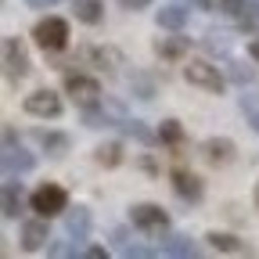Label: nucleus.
Returning <instances> with one entry per match:
<instances>
[{
	"mask_svg": "<svg viewBox=\"0 0 259 259\" xmlns=\"http://www.w3.org/2000/svg\"><path fill=\"white\" fill-rule=\"evenodd\" d=\"M47 241H51V231H47V216H36V220L22 223V248H25V252H40Z\"/></svg>",
	"mask_w": 259,
	"mask_h": 259,
	"instance_id": "9d476101",
	"label": "nucleus"
},
{
	"mask_svg": "<svg viewBox=\"0 0 259 259\" xmlns=\"http://www.w3.org/2000/svg\"><path fill=\"white\" fill-rule=\"evenodd\" d=\"M184 79L198 90H209V94H223V87H227V72H220L212 61H187Z\"/></svg>",
	"mask_w": 259,
	"mask_h": 259,
	"instance_id": "7ed1b4c3",
	"label": "nucleus"
},
{
	"mask_svg": "<svg viewBox=\"0 0 259 259\" xmlns=\"http://www.w3.org/2000/svg\"><path fill=\"white\" fill-rule=\"evenodd\" d=\"M83 255H90V259H105L108 252H105L101 245H90V248H83Z\"/></svg>",
	"mask_w": 259,
	"mask_h": 259,
	"instance_id": "c756f323",
	"label": "nucleus"
},
{
	"mask_svg": "<svg viewBox=\"0 0 259 259\" xmlns=\"http://www.w3.org/2000/svg\"><path fill=\"white\" fill-rule=\"evenodd\" d=\"M248 58H252V61H259V36L248 44Z\"/></svg>",
	"mask_w": 259,
	"mask_h": 259,
	"instance_id": "2f4dec72",
	"label": "nucleus"
},
{
	"mask_svg": "<svg viewBox=\"0 0 259 259\" xmlns=\"http://www.w3.org/2000/svg\"><path fill=\"white\" fill-rule=\"evenodd\" d=\"M169 184H173V191L180 194L184 202H202V194H205V187H202V180L194 177L191 169H184V166H177V169H169Z\"/></svg>",
	"mask_w": 259,
	"mask_h": 259,
	"instance_id": "1a4fd4ad",
	"label": "nucleus"
},
{
	"mask_svg": "<svg viewBox=\"0 0 259 259\" xmlns=\"http://www.w3.org/2000/svg\"><path fill=\"white\" fill-rule=\"evenodd\" d=\"M202 47L212 58H227V54H231V36H227V32H209V36L202 40Z\"/></svg>",
	"mask_w": 259,
	"mask_h": 259,
	"instance_id": "393cba45",
	"label": "nucleus"
},
{
	"mask_svg": "<svg viewBox=\"0 0 259 259\" xmlns=\"http://www.w3.org/2000/svg\"><path fill=\"white\" fill-rule=\"evenodd\" d=\"M32 40H36L40 51H47V54H61L65 47H69V22L58 18V15L40 18L36 25H32Z\"/></svg>",
	"mask_w": 259,
	"mask_h": 259,
	"instance_id": "f257e3e1",
	"label": "nucleus"
},
{
	"mask_svg": "<svg viewBox=\"0 0 259 259\" xmlns=\"http://www.w3.org/2000/svg\"><path fill=\"white\" fill-rule=\"evenodd\" d=\"M29 69H32V61H29L22 40L18 36H4V72H8V79L18 83V79L29 76Z\"/></svg>",
	"mask_w": 259,
	"mask_h": 259,
	"instance_id": "0eeeda50",
	"label": "nucleus"
},
{
	"mask_svg": "<svg viewBox=\"0 0 259 259\" xmlns=\"http://www.w3.org/2000/svg\"><path fill=\"white\" fill-rule=\"evenodd\" d=\"M227 79L238 87H252L255 83V69H248L245 61H227Z\"/></svg>",
	"mask_w": 259,
	"mask_h": 259,
	"instance_id": "5701e85b",
	"label": "nucleus"
},
{
	"mask_svg": "<svg viewBox=\"0 0 259 259\" xmlns=\"http://www.w3.org/2000/svg\"><path fill=\"white\" fill-rule=\"evenodd\" d=\"M72 15L83 25H97L105 18V0H72Z\"/></svg>",
	"mask_w": 259,
	"mask_h": 259,
	"instance_id": "2eb2a0df",
	"label": "nucleus"
},
{
	"mask_svg": "<svg viewBox=\"0 0 259 259\" xmlns=\"http://www.w3.org/2000/svg\"><path fill=\"white\" fill-rule=\"evenodd\" d=\"M76 61L87 65V69H101V72H115L122 69V54L108 44H83L76 51Z\"/></svg>",
	"mask_w": 259,
	"mask_h": 259,
	"instance_id": "20e7f679",
	"label": "nucleus"
},
{
	"mask_svg": "<svg viewBox=\"0 0 259 259\" xmlns=\"http://www.w3.org/2000/svg\"><path fill=\"white\" fill-rule=\"evenodd\" d=\"M22 108H25L29 115H36V119H58V115H61V97L44 87V90H32L25 101H22Z\"/></svg>",
	"mask_w": 259,
	"mask_h": 259,
	"instance_id": "6e6552de",
	"label": "nucleus"
},
{
	"mask_svg": "<svg viewBox=\"0 0 259 259\" xmlns=\"http://www.w3.org/2000/svg\"><path fill=\"white\" fill-rule=\"evenodd\" d=\"M238 105H241V115L248 119V126L259 134V90H248L241 87V97H238Z\"/></svg>",
	"mask_w": 259,
	"mask_h": 259,
	"instance_id": "aec40b11",
	"label": "nucleus"
},
{
	"mask_svg": "<svg viewBox=\"0 0 259 259\" xmlns=\"http://www.w3.org/2000/svg\"><path fill=\"white\" fill-rule=\"evenodd\" d=\"M202 155H205V162H212V166H227V162L234 158V141L231 137H209L202 144Z\"/></svg>",
	"mask_w": 259,
	"mask_h": 259,
	"instance_id": "ddd939ff",
	"label": "nucleus"
},
{
	"mask_svg": "<svg viewBox=\"0 0 259 259\" xmlns=\"http://www.w3.org/2000/svg\"><path fill=\"white\" fill-rule=\"evenodd\" d=\"M205 241H209L216 252H227V255H245V252H248V245H245L241 238H234V234H220V231H209V234H205Z\"/></svg>",
	"mask_w": 259,
	"mask_h": 259,
	"instance_id": "6ab92c4d",
	"label": "nucleus"
},
{
	"mask_svg": "<svg viewBox=\"0 0 259 259\" xmlns=\"http://www.w3.org/2000/svg\"><path fill=\"white\" fill-rule=\"evenodd\" d=\"M158 141L162 144H184V126L177 122V119H162V126H158Z\"/></svg>",
	"mask_w": 259,
	"mask_h": 259,
	"instance_id": "a878e982",
	"label": "nucleus"
},
{
	"mask_svg": "<svg viewBox=\"0 0 259 259\" xmlns=\"http://www.w3.org/2000/svg\"><path fill=\"white\" fill-rule=\"evenodd\" d=\"M40 144L51 158H61V155H69V137L65 134H40Z\"/></svg>",
	"mask_w": 259,
	"mask_h": 259,
	"instance_id": "b1692460",
	"label": "nucleus"
},
{
	"mask_svg": "<svg viewBox=\"0 0 259 259\" xmlns=\"http://www.w3.org/2000/svg\"><path fill=\"white\" fill-rule=\"evenodd\" d=\"M191 51V40L187 36H169V40H155V54L162 58V61H177V58H184Z\"/></svg>",
	"mask_w": 259,
	"mask_h": 259,
	"instance_id": "a211bd4d",
	"label": "nucleus"
},
{
	"mask_svg": "<svg viewBox=\"0 0 259 259\" xmlns=\"http://www.w3.org/2000/svg\"><path fill=\"white\" fill-rule=\"evenodd\" d=\"M25 4L32 8V11H47V8H54L58 0H25Z\"/></svg>",
	"mask_w": 259,
	"mask_h": 259,
	"instance_id": "c85d7f7f",
	"label": "nucleus"
},
{
	"mask_svg": "<svg viewBox=\"0 0 259 259\" xmlns=\"http://www.w3.org/2000/svg\"><path fill=\"white\" fill-rule=\"evenodd\" d=\"M22 205H25V194H22V184L15 180V173L4 180V216L8 220H15L18 212H22Z\"/></svg>",
	"mask_w": 259,
	"mask_h": 259,
	"instance_id": "f3484780",
	"label": "nucleus"
},
{
	"mask_svg": "<svg viewBox=\"0 0 259 259\" xmlns=\"http://www.w3.org/2000/svg\"><path fill=\"white\" fill-rule=\"evenodd\" d=\"M90 227H94V216H90V209H87V205L65 209V231H69V238L87 241V238H90Z\"/></svg>",
	"mask_w": 259,
	"mask_h": 259,
	"instance_id": "9b49d317",
	"label": "nucleus"
},
{
	"mask_svg": "<svg viewBox=\"0 0 259 259\" xmlns=\"http://www.w3.org/2000/svg\"><path fill=\"white\" fill-rule=\"evenodd\" d=\"M4 169L8 173H32L36 169V155H29L22 144H4Z\"/></svg>",
	"mask_w": 259,
	"mask_h": 259,
	"instance_id": "f8f14e48",
	"label": "nucleus"
},
{
	"mask_svg": "<svg viewBox=\"0 0 259 259\" xmlns=\"http://www.w3.org/2000/svg\"><path fill=\"white\" fill-rule=\"evenodd\" d=\"M29 205H32V212H36V216H61L65 209H69V191H65L61 184H40L36 191H32L29 194Z\"/></svg>",
	"mask_w": 259,
	"mask_h": 259,
	"instance_id": "f03ea898",
	"label": "nucleus"
},
{
	"mask_svg": "<svg viewBox=\"0 0 259 259\" xmlns=\"http://www.w3.org/2000/svg\"><path fill=\"white\" fill-rule=\"evenodd\" d=\"M119 130H122L126 137L141 141V144H155V141H158V134H151V130H148V122H141V119H130V115L119 122Z\"/></svg>",
	"mask_w": 259,
	"mask_h": 259,
	"instance_id": "412c9836",
	"label": "nucleus"
},
{
	"mask_svg": "<svg viewBox=\"0 0 259 259\" xmlns=\"http://www.w3.org/2000/svg\"><path fill=\"white\" fill-rule=\"evenodd\" d=\"M130 90H134V97H141V101H151V97H155V83H151V79H144L141 72L130 76Z\"/></svg>",
	"mask_w": 259,
	"mask_h": 259,
	"instance_id": "bb28decb",
	"label": "nucleus"
},
{
	"mask_svg": "<svg viewBox=\"0 0 259 259\" xmlns=\"http://www.w3.org/2000/svg\"><path fill=\"white\" fill-rule=\"evenodd\" d=\"M187 18H191V11H187L184 4H166V8L155 15L158 29H173V32H180V29L187 25Z\"/></svg>",
	"mask_w": 259,
	"mask_h": 259,
	"instance_id": "4468645a",
	"label": "nucleus"
},
{
	"mask_svg": "<svg viewBox=\"0 0 259 259\" xmlns=\"http://www.w3.org/2000/svg\"><path fill=\"white\" fill-rule=\"evenodd\" d=\"M130 223H134L137 231H144V234H162L169 227V212L162 205H155V202H141V205L130 209Z\"/></svg>",
	"mask_w": 259,
	"mask_h": 259,
	"instance_id": "423d86ee",
	"label": "nucleus"
},
{
	"mask_svg": "<svg viewBox=\"0 0 259 259\" xmlns=\"http://www.w3.org/2000/svg\"><path fill=\"white\" fill-rule=\"evenodd\" d=\"M158 252H162V255H180V259H187V255H198L194 241H191V238H184V234H166V238L158 241Z\"/></svg>",
	"mask_w": 259,
	"mask_h": 259,
	"instance_id": "dca6fc26",
	"label": "nucleus"
},
{
	"mask_svg": "<svg viewBox=\"0 0 259 259\" xmlns=\"http://www.w3.org/2000/svg\"><path fill=\"white\" fill-rule=\"evenodd\" d=\"M94 162H97V166H105V169H115L119 162H122V144H119V141L101 144V148L94 151Z\"/></svg>",
	"mask_w": 259,
	"mask_h": 259,
	"instance_id": "4be33fe9",
	"label": "nucleus"
},
{
	"mask_svg": "<svg viewBox=\"0 0 259 259\" xmlns=\"http://www.w3.org/2000/svg\"><path fill=\"white\" fill-rule=\"evenodd\" d=\"M148 4H151V0H119V8H122V11H144Z\"/></svg>",
	"mask_w": 259,
	"mask_h": 259,
	"instance_id": "cd10ccee",
	"label": "nucleus"
},
{
	"mask_svg": "<svg viewBox=\"0 0 259 259\" xmlns=\"http://www.w3.org/2000/svg\"><path fill=\"white\" fill-rule=\"evenodd\" d=\"M65 94H69L79 108H94V105H101V83H97L94 76L69 72V76H65Z\"/></svg>",
	"mask_w": 259,
	"mask_h": 259,
	"instance_id": "39448f33",
	"label": "nucleus"
},
{
	"mask_svg": "<svg viewBox=\"0 0 259 259\" xmlns=\"http://www.w3.org/2000/svg\"><path fill=\"white\" fill-rule=\"evenodd\" d=\"M4 144H15V126L4 122Z\"/></svg>",
	"mask_w": 259,
	"mask_h": 259,
	"instance_id": "7c9ffc66",
	"label": "nucleus"
},
{
	"mask_svg": "<svg viewBox=\"0 0 259 259\" xmlns=\"http://www.w3.org/2000/svg\"><path fill=\"white\" fill-rule=\"evenodd\" d=\"M255 205H259V184H255Z\"/></svg>",
	"mask_w": 259,
	"mask_h": 259,
	"instance_id": "473e14b6",
	"label": "nucleus"
},
{
	"mask_svg": "<svg viewBox=\"0 0 259 259\" xmlns=\"http://www.w3.org/2000/svg\"><path fill=\"white\" fill-rule=\"evenodd\" d=\"M252 4H259V0H252Z\"/></svg>",
	"mask_w": 259,
	"mask_h": 259,
	"instance_id": "72a5a7b5",
	"label": "nucleus"
}]
</instances>
